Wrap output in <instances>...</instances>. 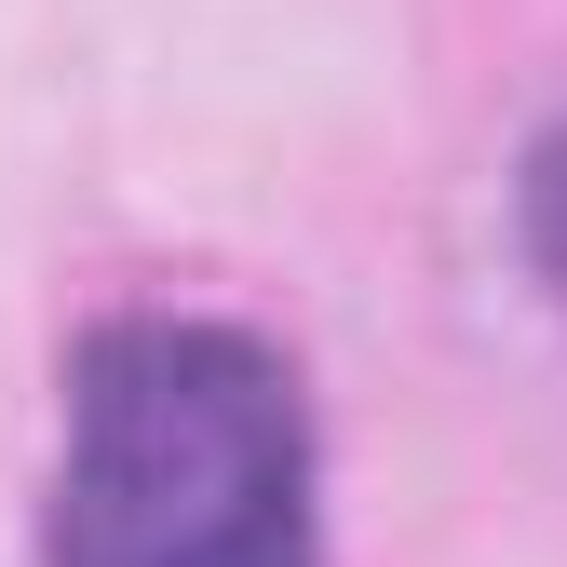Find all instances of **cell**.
<instances>
[{
  "mask_svg": "<svg viewBox=\"0 0 567 567\" xmlns=\"http://www.w3.org/2000/svg\"><path fill=\"white\" fill-rule=\"evenodd\" d=\"M41 567H324L298 365L217 311H122L68 351Z\"/></svg>",
  "mask_w": 567,
  "mask_h": 567,
  "instance_id": "cell-1",
  "label": "cell"
},
{
  "mask_svg": "<svg viewBox=\"0 0 567 567\" xmlns=\"http://www.w3.org/2000/svg\"><path fill=\"white\" fill-rule=\"evenodd\" d=\"M527 257L554 284V311H567V135H540V163H527Z\"/></svg>",
  "mask_w": 567,
  "mask_h": 567,
  "instance_id": "cell-2",
  "label": "cell"
}]
</instances>
